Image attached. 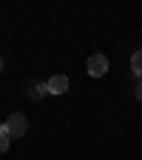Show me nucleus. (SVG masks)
<instances>
[{"mask_svg":"<svg viewBox=\"0 0 142 160\" xmlns=\"http://www.w3.org/2000/svg\"><path fill=\"white\" fill-rule=\"evenodd\" d=\"M85 69H88L91 77H105L108 74V57L105 54H91L88 63H85Z\"/></svg>","mask_w":142,"mask_h":160,"instance_id":"nucleus-2","label":"nucleus"},{"mask_svg":"<svg viewBox=\"0 0 142 160\" xmlns=\"http://www.w3.org/2000/svg\"><path fill=\"white\" fill-rule=\"evenodd\" d=\"M48 94V83H40V80H34V83H26V97L29 100H40Z\"/></svg>","mask_w":142,"mask_h":160,"instance_id":"nucleus-4","label":"nucleus"},{"mask_svg":"<svg viewBox=\"0 0 142 160\" xmlns=\"http://www.w3.org/2000/svg\"><path fill=\"white\" fill-rule=\"evenodd\" d=\"M0 134H9V126L6 123H0Z\"/></svg>","mask_w":142,"mask_h":160,"instance_id":"nucleus-8","label":"nucleus"},{"mask_svg":"<svg viewBox=\"0 0 142 160\" xmlns=\"http://www.w3.org/2000/svg\"><path fill=\"white\" fill-rule=\"evenodd\" d=\"M46 83H48V94H66L68 92V77L66 74H54Z\"/></svg>","mask_w":142,"mask_h":160,"instance_id":"nucleus-3","label":"nucleus"},{"mask_svg":"<svg viewBox=\"0 0 142 160\" xmlns=\"http://www.w3.org/2000/svg\"><path fill=\"white\" fill-rule=\"evenodd\" d=\"M9 143H11V137H9V134H0V154L9 149Z\"/></svg>","mask_w":142,"mask_h":160,"instance_id":"nucleus-6","label":"nucleus"},{"mask_svg":"<svg viewBox=\"0 0 142 160\" xmlns=\"http://www.w3.org/2000/svg\"><path fill=\"white\" fill-rule=\"evenodd\" d=\"M6 126H9V137L11 140H20V137H26V132H29V120H26V114L14 112V114H9Z\"/></svg>","mask_w":142,"mask_h":160,"instance_id":"nucleus-1","label":"nucleus"},{"mask_svg":"<svg viewBox=\"0 0 142 160\" xmlns=\"http://www.w3.org/2000/svg\"><path fill=\"white\" fill-rule=\"evenodd\" d=\"M131 72H134V74H136V77L142 80V49L131 54Z\"/></svg>","mask_w":142,"mask_h":160,"instance_id":"nucleus-5","label":"nucleus"},{"mask_svg":"<svg viewBox=\"0 0 142 160\" xmlns=\"http://www.w3.org/2000/svg\"><path fill=\"white\" fill-rule=\"evenodd\" d=\"M0 69H3V60H0Z\"/></svg>","mask_w":142,"mask_h":160,"instance_id":"nucleus-9","label":"nucleus"},{"mask_svg":"<svg viewBox=\"0 0 142 160\" xmlns=\"http://www.w3.org/2000/svg\"><path fill=\"white\" fill-rule=\"evenodd\" d=\"M136 100H139V103H142V80H139V83H136Z\"/></svg>","mask_w":142,"mask_h":160,"instance_id":"nucleus-7","label":"nucleus"}]
</instances>
